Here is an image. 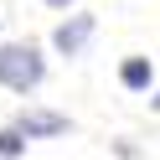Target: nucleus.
Listing matches in <instances>:
<instances>
[{"instance_id":"20e7f679","label":"nucleus","mask_w":160,"mask_h":160,"mask_svg":"<svg viewBox=\"0 0 160 160\" xmlns=\"http://www.w3.org/2000/svg\"><path fill=\"white\" fill-rule=\"evenodd\" d=\"M119 83H124L129 93H150V83H155V62H150V57H124Z\"/></svg>"},{"instance_id":"0eeeda50","label":"nucleus","mask_w":160,"mask_h":160,"mask_svg":"<svg viewBox=\"0 0 160 160\" xmlns=\"http://www.w3.org/2000/svg\"><path fill=\"white\" fill-rule=\"evenodd\" d=\"M150 103H155V108H160V93H155V98H150Z\"/></svg>"},{"instance_id":"7ed1b4c3","label":"nucleus","mask_w":160,"mask_h":160,"mask_svg":"<svg viewBox=\"0 0 160 160\" xmlns=\"http://www.w3.org/2000/svg\"><path fill=\"white\" fill-rule=\"evenodd\" d=\"M93 31H98V21L88 11H78V16H67V21H57V31H52V47L62 57H83V47L93 42Z\"/></svg>"},{"instance_id":"f03ea898","label":"nucleus","mask_w":160,"mask_h":160,"mask_svg":"<svg viewBox=\"0 0 160 160\" xmlns=\"http://www.w3.org/2000/svg\"><path fill=\"white\" fill-rule=\"evenodd\" d=\"M11 129H16L21 139H57V134H67V129H72V119L57 114V108H21Z\"/></svg>"},{"instance_id":"423d86ee","label":"nucleus","mask_w":160,"mask_h":160,"mask_svg":"<svg viewBox=\"0 0 160 160\" xmlns=\"http://www.w3.org/2000/svg\"><path fill=\"white\" fill-rule=\"evenodd\" d=\"M47 5H52V11H67V5H78V0H47Z\"/></svg>"},{"instance_id":"39448f33","label":"nucleus","mask_w":160,"mask_h":160,"mask_svg":"<svg viewBox=\"0 0 160 160\" xmlns=\"http://www.w3.org/2000/svg\"><path fill=\"white\" fill-rule=\"evenodd\" d=\"M21 150H26V139L16 134L11 124H5V129H0V160H16V155H21Z\"/></svg>"},{"instance_id":"f257e3e1","label":"nucleus","mask_w":160,"mask_h":160,"mask_svg":"<svg viewBox=\"0 0 160 160\" xmlns=\"http://www.w3.org/2000/svg\"><path fill=\"white\" fill-rule=\"evenodd\" d=\"M47 78V57L31 42H0V88L11 93H36Z\"/></svg>"}]
</instances>
